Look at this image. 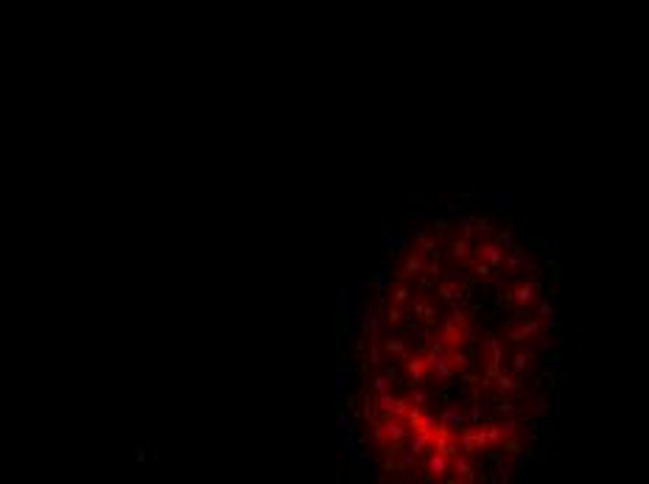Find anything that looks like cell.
I'll return each instance as SVG.
<instances>
[{
	"mask_svg": "<svg viewBox=\"0 0 649 484\" xmlns=\"http://www.w3.org/2000/svg\"><path fill=\"white\" fill-rule=\"evenodd\" d=\"M434 249L428 316H417L425 336L392 409L425 473L471 482L527 448L546 386V286L524 249L484 224Z\"/></svg>",
	"mask_w": 649,
	"mask_h": 484,
	"instance_id": "6da1fadb",
	"label": "cell"
}]
</instances>
